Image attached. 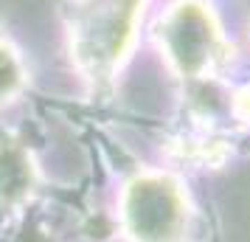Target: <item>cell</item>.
<instances>
[{"mask_svg": "<svg viewBox=\"0 0 250 242\" xmlns=\"http://www.w3.org/2000/svg\"><path fill=\"white\" fill-rule=\"evenodd\" d=\"M144 0H76L70 6V51L90 85H107L132 45Z\"/></svg>", "mask_w": 250, "mask_h": 242, "instance_id": "cell-1", "label": "cell"}, {"mask_svg": "<svg viewBox=\"0 0 250 242\" xmlns=\"http://www.w3.org/2000/svg\"><path fill=\"white\" fill-rule=\"evenodd\" d=\"M124 228L135 242H174L186 225V197L163 175H141L126 186Z\"/></svg>", "mask_w": 250, "mask_h": 242, "instance_id": "cell-2", "label": "cell"}, {"mask_svg": "<svg viewBox=\"0 0 250 242\" xmlns=\"http://www.w3.org/2000/svg\"><path fill=\"white\" fill-rule=\"evenodd\" d=\"M158 40L169 54L174 68L188 76H203L219 62V34H216L211 14L200 3H177L166 20L158 25Z\"/></svg>", "mask_w": 250, "mask_h": 242, "instance_id": "cell-3", "label": "cell"}, {"mask_svg": "<svg viewBox=\"0 0 250 242\" xmlns=\"http://www.w3.org/2000/svg\"><path fill=\"white\" fill-rule=\"evenodd\" d=\"M37 180L31 155L14 141H0V206H17L31 195Z\"/></svg>", "mask_w": 250, "mask_h": 242, "instance_id": "cell-4", "label": "cell"}, {"mask_svg": "<svg viewBox=\"0 0 250 242\" xmlns=\"http://www.w3.org/2000/svg\"><path fill=\"white\" fill-rule=\"evenodd\" d=\"M23 85H25L23 62H20L17 51L9 43L0 40V102L14 99L17 93L23 90Z\"/></svg>", "mask_w": 250, "mask_h": 242, "instance_id": "cell-5", "label": "cell"}, {"mask_svg": "<svg viewBox=\"0 0 250 242\" xmlns=\"http://www.w3.org/2000/svg\"><path fill=\"white\" fill-rule=\"evenodd\" d=\"M239 113L248 115V118H250V88H248L245 93H242V96H239Z\"/></svg>", "mask_w": 250, "mask_h": 242, "instance_id": "cell-6", "label": "cell"}]
</instances>
